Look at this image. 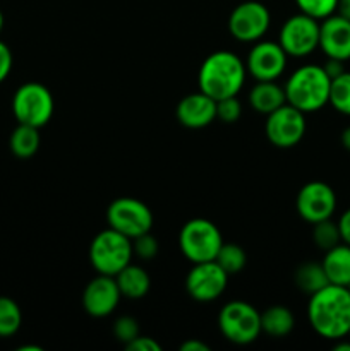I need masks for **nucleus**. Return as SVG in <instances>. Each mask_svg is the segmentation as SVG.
Segmentation results:
<instances>
[{
  "label": "nucleus",
  "mask_w": 350,
  "mask_h": 351,
  "mask_svg": "<svg viewBox=\"0 0 350 351\" xmlns=\"http://www.w3.org/2000/svg\"><path fill=\"white\" fill-rule=\"evenodd\" d=\"M307 321L321 338L336 341L350 332V290L338 285H326L309 295Z\"/></svg>",
  "instance_id": "obj_1"
},
{
  "label": "nucleus",
  "mask_w": 350,
  "mask_h": 351,
  "mask_svg": "<svg viewBox=\"0 0 350 351\" xmlns=\"http://www.w3.org/2000/svg\"><path fill=\"white\" fill-rule=\"evenodd\" d=\"M246 77V64L239 55L230 50H216L208 55L199 67L198 86L199 91L218 101L239 95Z\"/></svg>",
  "instance_id": "obj_2"
},
{
  "label": "nucleus",
  "mask_w": 350,
  "mask_h": 351,
  "mask_svg": "<svg viewBox=\"0 0 350 351\" xmlns=\"http://www.w3.org/2000/svg\"><path fill=\"white\" fill-rule=\"evenodd\" d=\"M288 55L278 41L259 40L246 58L247 74L256 81H277L287 69Z\"/></svg>",
  "instance_id": "obj_14"
},
{
  "label": "nucleus",
  "mask_w": 350,
  "mask_h": 351,
  "mask_svg": "<svg viewBox=\"0 0 350 351\" xmlns=\"http://www.w3.org/2000/svg\"><path fill=\"white\" fill-rule=\"evenodd\" d=\"M338 230H340V237H342L343 243H349L350 245V208L345 209V211L340 215L338 221Z\"/></svg>",
  "instance_id": "obj_34"
},
{
  "label": "nucleus",
  "mask_w": 350,
  "mask_h": 351,
  "mask_svg": "<svg viewBox=\"0 0 350 351\" xmlns=\"http://www.w3.org/2000/svg\"><path fill=\"white\" fill-rule=\"evenodd\" d=\"M106 223L110 228L132 240L143 233L151 232L153 213L139 199L119 197L110 202L106 208Z\"/></svg>",
  "instance_id": "obj_8"
},
{
  "label": "nucleus",
  "mask_w": 350,
  "mask_h": 351,
  "mask_svg": "<svg viewBox=\"0 0 350 351\" xmlns=\"http://www.w3.org/2000/svg\"><path fill=\"white\" fill-rule=\"evenodd\" d=\"M220 332L233 345H250L261 335V312L244 300H232L218 314Z\"/></svg>",
  "instance_id": "obj_6"
},
{
  "label": "nucleus",
  "mask_w": 350,
  "mask_h": 351,
  "mask_svg": "<svg viewBox=\"0 0 350 351\" xmlns=\"http://www.w3.org/2000/svg\"><path fill=\"white\" fill-rule=\"evenodd\" d=\"M312 240H314L316 245L321 250H329L335 245H338L342 242V237H340L338 223L331 221L329 219H323V221L314 223L312 225Z\"/></svg>",
  "instance_id": "obj_27"
},
{
  "label": "nucleus",
  "mask_w": 350,
  "mask_h": 351,
  "mask_svg": "<svg viewBox=\"0 0 350 351\" xmlns=\"http://www.w3.org/2000/svg\"><path fill=\"white\" fill-rule=\"evenodd\" d=\"M23 324V312L16 300L10 297H0V338H10Z\"/></svg>",
  "instance_id": "obj_24"
},
{
  "label": "nucleus",
  "mask_w": 350,
  "mask_h": 351,
  "mask_svg": "<svg viewBox=\"0 0 350 351\" xmlns=\"http://www.w3.org/2000/svg\"><path fill=\"white\" fill-rule=\"evenodd\" d=\"M180 351H209V346L199 339H189V341L182 343Z\"/></svg>",
  "instance_id": "obj_36"
},
{
  "label": "nucleus",
  "mask_w": 350,
  "mask_h": 351,
  "mask_svg": "<svg viewBox=\"0 0 350 351\" xmlns=\"http://www.w3.org/2000/svg\"><path fill=\"white\" fill-rule=\"evenodd\" d=\"M126 348L129 351H161V345L154 341L153 338L139 335L136 339H132L129 345H126Z\"/></svg>",
  "instance_id": "obj_33"
},
{
  "label": "nucleus",
  "mask_w": 350,
  "mask_h": 351,
  "mask_svg": "<svg viewBox=\"0 0 350 351\" xmlns=\"http://www.w3.org/2000/svg\"><path fill=\"white\" fill-rule=\"evenodd\" d=\"M321 264L329 283L349 288L350 285V245L349 243L340 242L338 245H335L333 249L326 250Z\"/></svg>",
  "instance_id": "obj_18"
},
{
  "label": "nucleus",
  "mask_w": 350,
  "mask_h": 351,
  "mask_svg": "<svg viewBox=\"0 0 350 351\" xmlns=\"http://www.w3.org/2000/svg\"><path fill=\"white\" fill-rule=\"evenodd\" d=\"M331 79L323 65L305 64L292 72L285 82V98L288 105L302 113H314L325 108L329 101Z\"/></svg>",
  "instance_id": "obj_3"
},
{
  "label": "nucleus",
  "mask_w": 350,
  "mask_h": 351,
  "mask_svg": "<svg viewBox=\"0 0 350 351\" xmlns=\"http://www.w3.org/2000/svg\"><path fill=\"white\" fill-rule=\"evenodd\" d=\"M54 95L41 82H26L12 96V113L19 123L41 129L54 117Z\"/></svg>",
  "instance_id": "obj_7"
},
{
  "label": "nucleus",
  "mask_w": 350,
  "mask_h": 351,
  "mask_svg": "<svg viewBox=\"0 0 350 351\" xmlns=\"http://www.w3.org/2000/svg\"><path fill=\"white\" fill-rule=\"evenodd\" d=\"M132 250L134 256L139 257V259L151 261L156 257L160 245H158V240L151 235V232H148L132 239Z\"/></svg>",
  "instance_id": "obj_31"
},
{
  "label": "nucleus",
  "mask_w": 350,
  "mask_h": 351,
  "mask_svg": "<svg viewBox=\"0 0 350 351\" xmlns=\"http://www.w3.org/2000/svg\"><path fill=\"white\" fill-rule=\"evenodd\" d=\"M19 351H43V350H41L40 346H30V345H26V346H21Z\"/></svg>",
  "instance_id": "obj_40"
},
{
  "label": "nucleus",
  "mask_w": 350,
  "mask_h": 351,
  "mask_svg": "<svg viewBox=\"0 0 350 351\" xmlns=\"http://www.w3.org/2000/svg\"><path fill=\"white\" fill-rule=\"evenodd\" d=\"M113 336L117 338V341L124 343V345H129L132 339H136L139 336V326L137 321L130 315H122L115 321L113 324Z\"/></svg>",
  "instance_id": "obj_30"
},
{
  "label": "nucleus",
  "mask_w": 350,
  "mask_h": 351,
  "mask_svg": "<svg viewBox=\"0 0 350 351\" xmlns=\"http://www.w3.org/2000/svg\"><path fill=\"white\" fill-rule=\"evenodd\" d=\"M349 290H350V285H349Z\"/></svg>",
  "instance_id": "obj_42"
},
{
  "label": "nucleus",
  "mask_w": 350,
  "mask_h": 351,
  "mask_svg": "<svg viewBox=\"0 0 350 351\" xmlns=\"http://www.w3.org/2000/svg\"><path fill=\"white\" fill-rule=\"evenodd\" d=\"M132 256V240L110 226L100 232L89 245V263L98 274L115 276L130 264Z\"/></svg>",
  "instance_id": "obj_4"
},
{
  "label": "nucleus",
  "mask_w": 350,
  "mask_h": 351,
  "mask_svg": "<svg viewBox=\"0 0 350 351\" xmlns=\"http://www.w3.org/2000/svg\"><path fill=\"white\" fill-rule=\"evenodd\" d=\"M345 62H342V60H336V58H328V60H326V64L323 65V69H325L326 71V74L329 75V79H335V77H338L340 74H343V72H345Z\"/></svg>",
  "instance_id": "obj_35"
},
{
  "label": "nucleus",
  "mask_w": 350,
  "mask_h": 351,
  "mask_svg": "<svg viewBox=\"0 0 350 351\" xmlns=\"http://www.w3.org/2000/svg\"><path fill=\"white\" fill-rule=\"evenodd\" d=\"M340 143H342V146L345 147V149L350 153V125L345 127V129L342 130V136H340Z\"/></svg>",
  "instance_id": "obj_39"
},
{
  "label": "nucleus",
  "mask_w": 350,
  "mask_h": 351,
  "mask_svg": "<svg viewBox=\"0 0 350 351\" xmlns=\"http://www.w3.org/2000/svg\"><path fill=\"white\" fill-rule=\"evenodd\" d=\"M299 10L314 19L323 21L336 12L338 0H295Z\"/></svg>",
  "instance_id": "obj_28"
},
{
  "label": "nucleus",
  "mask_w": 350,
  "mask_h": 351,
  "mask_svg": "<svg viewBox=\"0 0 350 351\" xmlns=\"http://www.w3.org/2000/svg\"><path fill=\"white\" fill-rule=\"evenodd\" d=\"M319 23L321 21L299 12L288 17L280 27L278 43L288 57L304 58L319 48Z\"/></svg>",
  "instance_id": "obj_9"
},
{
  "label": "nucleus",
  "mask_w": 350,
  "mask_h": 351,
  "mask_svg": "<svg viewBox=\"0 0 350 351\" xmlns=\"http://www.w3.org/2000/svg\"><path fill=\"white\" fill-rule=\"evenodd\" d=\"M229 283V274L218 266L216 261L198 263L185 276V290L189 297L201 304L215 302L223 295Z\"/></svg>",
  "instance_id": "obj_12"
},
{
  "label": "nucleus",
  "mask_w": 350,
  "mask_h": 351,
  "mask_svg": "<svg viewBox=\"0 0 350 351\" xmlns=\"http://www.w3.org/2000/svg\"><path fill=\"white\" fill-rule=\"evenodd\" d=\"M2 29H3V14L2 10H0V33H2Z\"/></svg>",
  "instance_id": "obj_41"
},
{
  "label": "nucleus",
  "mask_w": 350,
  "mask_h": 351,
  "mask_svg": "<svg viewBox=\"0 0 350 351\" xmlns=\"http://www.w3.org/2000/svg\"><path fill=\"white\" fill-rule=\"evenodd\" d=\"M295 317L285 305H273L261 312V332L270 338H285L294 331Z\"/></svg>",
  "instance_id": "obj_21"
},
{
  "label": "nucleus",
  "mask_w": 350,
  "mask_h": 351,
  "mask_svg": "<svg viewBox=\"0 0 350 351\" xmlns=\"http://www.w3.org/2000/svg\"><path fill=\"white\" fill-rule=\"evenodd\" d=\"M10 71H12V51L0 40V84L9 77Z\"/></svg>",
  "instance_id": "obj_32"
},
{
  "label": "nucleus",
  "mask_w": 350,
  "mask_h": 351,
  "mask_svg": "<svg viewBox=\"0 0 350 351\" xmlns=\"http://www.w3.org/2000/svg\"><path fill=\"white\" fill-rule=\"evenodd\" d=\"M285 103H287L285 89L277 81H256V84L249 91L250 108L263 115L275 112Z\"/></svg>",
  "instance_id": "obj_20"
},
{
  "label": "nucleus",
  "mask_w": 350,
  "mask_h": 351,
  "mask_svg": "<svg viewBox=\"0 0 350 351\" xmlns=\"http://www.w3.org/2000/svg\"><path fill=\"white\" fill-rule=\"evenodd\" d=\"M307 123H305V113L294 108L292 105L285 103L283 106L277 108L275 112L268 113L264 122V134L266 139L280 149L297 146L304 137Z\"/></svg>",
  "instance_id": "obj_10"
},
{
  "label": "nucleus",
  "mask_w": 350,
  "mask_h": 351,
  "mask_svg": "<svg viewBox=\"0 0 350 351\" xmlns=\"http://www.w3.org/2000/svg\"><path fill=\"white\" fill-rule=\"evenodd\" d=\"M215 261L218 263V266L229 274V276H232V274L240 273V271L246 267L247 256H246V250H244L240 245H237V243L223 242V245L220 247L218 254H216Z\"/></svg>",
  "instance_id": "obj_25"
},
{
  "label": "nucleus",
  "mask_w": 350,
  "mask_h": 351,
  "mask_svg": "<svg viewBox=\"0 0 350 351\" xmlns=\"http://www.w3.org/2000/svg\"><path fill=\"white\" fill-rule=\"evenodd\" d=\"M319 48L326 58L350 60V21L338 14L319 23Z\"/></svg>",
  "instance_id": "obj_16"
},
{
  "label": "nucleus",
  "mask_w": 350,
  "mask_h": 351,
  "mask_svg": "<svg viewBox=\"0 0 350 351\" xmlns=\"http://www.w3.org/2000/svg\"><path fill=\"white\" fill-rule=\"evenodd\" d=\"M295 208L304 221L314 223L329 219L336 211V194L326 182H307L295 199Z\"/></svg>",
  "instance_id": "obj_13"
},
{
  "label": "nucleus",
  "mask_w": 350,
  "mask_h": 351,
  "mask_svg": "<svg viewBox=\"0 0 350 351\" xmlns=\"http://www.w3.org/2000/svg\"><path fill=\"white\" fill-rule=\"evenodd\" d=\"M295 287L305 295H312L329 285L321 263H304L295 269L294 274Z\"/></svg>",
  "instance_id": "obj_23"
},
{
  "label": "nucleus",
  "mask_w": 350,
  "mask_h": 351,
  "mask_svg": "<svg viewBox=\"0 0 350 351\" xmlns=\"http://www.w3.org/2000/svg\"><path fill=\"white\" fill-rule=\"evenodd\" d=\"M177 120L187 129H202L216 119V99L198 91L184 96L175 110Z\"/></svg>",
  "instance_id": "obj_17"
},
{
  "label": "nucleus",
  "mask_w": 350,
  "mask_h": 351,
  "mask_svg": "<svg viewBox=\"0 0 350 351\" xmlns=\"http://www.w3.org/2000/svg\"><path fill=\"white\" fill-rule=\"evenodd\" d=\"M113 278H115L120 295L124 298H129V300H141V298L146 297L151 288V278L148 271L132 263L127 264Z\"/></svg>",
  "instance_id": "obj_19"
},
{
  "label": "nucleus",
  "mask_w": 350,
  "mask_h": 351,
  "mask_svg": "<svg viewBox=\"0 0 350 351\" xmlns=\"http://www.w3.org/2000/svg\"><path fill=\"white\" fill-rule=\"evenodd\" d=\"M242 115V103L237 96H229L216 101V119L223 123H233Z\"/></svg>",
  "instance_id": "obj_29"
},
{
  "label": "nucleus",
  "mask_w": 350,
  "mask_h": 351,
  "mask_svg": "<svg viewBox=\"0 0 350 351\" xmlns=\"http://www.w3.org/2000/svg\"><path fill=\"white\" fill-rule=\"evenodd\" d=\"M120 298L122 295L117 287L115 278L108 274H98L86 285L82 291V307L91 317L103 319L115 312Z\"/></svg>",
  "instance_id": "obj_15"
},
{
  "label": "nucleus",
  "mask_w": 350,
  "mask_h": 351,
  "mask_svg": "<svg viewBox=\"0 0 350 351\" xmlns=\"http://www.w3.org/2000/svg\"><path fill=\"white\" fill-rule=\"evenodd\" d=\"M349 338H350V332H349Z\"/></svg>",
  "instance_id": "obj_43"
},
{
  "label": "nucleus",
  "mask_w": 350,
  "mask_h": 351,
  "mask_svg": "<svg viewBox=\"0 0 350 351\" xmlns=\"http://www.w3.org/2000/svg\"><path fill=\"white\" fill-rule=\"evenodd\" d=\"M331 105L342 115L350 117V72L345 71L340 74L338 77L331 79V86H329V101Z\"/></svg>",
  "instance_id": "obj_26"
},
{
  "label": "nucleus",
  "mask_w": 350,
  "mask_h": 351,
  "mask_svg": "<svg viewBox=\"0 0 350 351\" xmlns=\"http://www.w3.org/2000/svg\"><path fill=\"white\" fill-rule=\"evenodd\" d=\"M333 350H335V351H350V338H349V336H347V338H342V339H336Z\"/></svg>",
  "instance_id": "obj_38"
},
{
  "label": "nucleus",
  "mask_w": 350,
  "mask_h": 351,
  "mask_svg": "<svg viewBox=\"0 0 350 351\" xmlns=\"http://www.w3.org/2000/svg\"><path fill=\"white\" fill-rule=\"evenodd\" d=\"M40 143V129L33 125H26V123H19L10 134L9 147L14 156L21 158V160H27V158L34 156L38 153Z\"/></svg>",
  "instance_id": "obj_22"
},
{
  "label": "nucleus",
  "mask_w": 350,
  "mask_h": 351,
  "mask_svg": "<svg viewBox=\"0 0 350 351\" xmlns=\"http://www.w3.org/2000/svg\"><path fill=\"white\" fill-rule=\"evenodd\" d=\"M336 14L350 21V0H338V5H336Z\"/></svg>",
  "instance_id": "obj_37"
},
{
  "label": "nucleus",
  "mask_w": 350,
  "mask_h": 351,
  "mask_svg": "<svg viewBox=\"0 0 350 351\" xmlns=\"http://www.w3.org/2000/svg\"><path fill=\"white\" fill-rule=\"evenodd\" d=\"M271 24V14L264 3L247 0L230 12L229 31L240 43H256L263 40Z\"/></svg>",
  "instance_id": "obj_11"
},
{
  "label": "nucleus",
  "mask_w": 350,
  "mask_h": 351,
  "mask_svg": "<svg viewBox=\"0 0 350 351\" xmlns=\"http://www.w3.org/2000/svg\"><path fill=\"white\" fill-rule=\"evenodd\" d=\"M222 245V232L209 219H189L178 233V247H180L182 256L191 261L192 264L215 261Z\"/></svg>",
  "instance_id": "obj_5"
}]
</instances>
